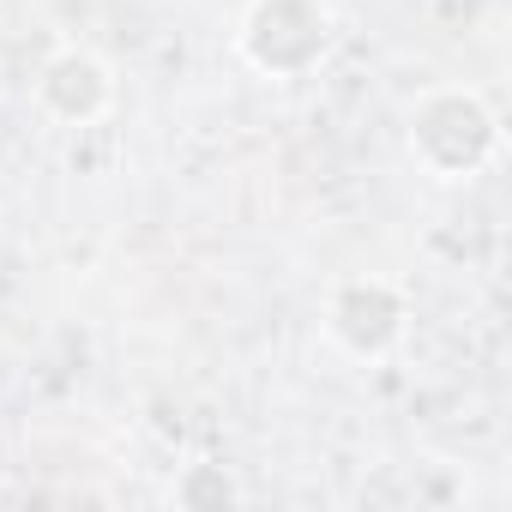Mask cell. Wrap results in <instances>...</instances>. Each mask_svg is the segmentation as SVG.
<instances>
[{
  "label": "cell",
  "mask_w": 512,
  "mask_h": 512,
  "mask_svg": "<svg viewBox=\"0 0 512 512\" xmlns=\"http://www.w3.org/2000/svg\"><path fill=\"white\" fill-rule=\"evenodd\" d=\"M169 500H175V506H193V512H217V506H235V500H241V482H235L223 464H187V470L169 482Z\"/></svg>",
  "instance_id": "cell-5"
},
{
  "label": "cell",
  "mask_w": 512,
  "mask_h": 512,
  "mask_svg": "<svg viewBox=\"0 0 512 512\" xmlns=\"http://www.w3.org/2000/svg\"><path fill=\"white\" fill-rule=\"evenodd\" d=\"M332 37H338L332 0H247L229 43L247 73L290 85V79H308L314 67H326Z\"/></svg>",
  "instance_id": "cell-2"
},
{
  "label": "cell",
  "mask_w": 512,
  "mask_h": 512,
  "mask_svg": "<svg viewBox=\"0 0 512 512\" xmlns=\"http://www.w3.org/2000/svg\"><path fill=\"white\" fill-rule=\"evenodd\" d=\"M500 145H506L500 109L476 85H428L404 109V151L440 187H464L482 169H494Z\"/></svg>",
  "instance_id": "cell-1"
},
{
  "label": "cell",
  "mask_w": 512,
  "mask_h": 512,
  "mask_svg": "<svg viewBox=\"0 0 512 512\" xmlns=\"http://www.w3.org/2000/svg\"><path fill=\"white\" fill-rule=\"evenodd\" d=\"M121 85H115V67L97 55V49H55L43 67H37V109L61 127H91L115 109Z\"/></svg>",
  "instance_id": "cell-4"
},
{
  "label": "cell",
  "mask_w": 512,
  "mask_h": 512,
  "mask_svg": "<svg viewBox=\"0 0 512 512\" xmlns=\"http://www.w3.org/2000/svg\"><path fill=\"white\" fill-rule=\"evenodd\" d=\"M410 290L398 278H380V272H344L326 284L320 296V332L338 356L362 362V368H380L404 350L410 338Z\"/></svg>",
  "instance_id": "cell-3"
}]
</instances>
